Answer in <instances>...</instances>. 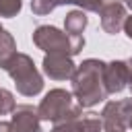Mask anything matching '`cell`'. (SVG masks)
<instances>
[{"label":"cell","instance_id":"1","mask_svg":"<svg viewBox=\"0 0 132 132\" xmlns=\"http://www.w3.org/2000/svg\"><path fill=\"white\" fill-rule=\"evenodd\" d=\"M103 68L105 62L95 58L82 60L76 66L70 82H72V95L80 107H93L107 99L109 93L103 82Z\"/></svg>","mask_w":132,"mask_h":132},{"label":"cell","instance_id":"2","mask_svg":"<svg viewBox=\"0 0 132 132\" xmlns=\"http://www.w3.org/2000/svg\"><path fill=\"white\" fill-rule=\"evenodd\" d=\"M31 37H33V43L45 54L76 56L85 47V37L82 35H68L66 31H60L54 25H39L33 31Z\"/></svg>","mask_w":132,"mask_h":132},{"label":"cell","instance_id":"3","mask_svg":"<svg viewBox=\"0 0 132 132\" xmlns=\"http://www.w3.org/2000/svg\"><path fill=\"white\" fill-rule=\"evenodd\" d=\"M37 113L41 120L60 124L66 120H76L82 116V107L74 101V95L66 89H52L45 93L41 103L37 105Z\"/></svg>","mask_w":132,"mask_h":132},{"label":"cell","instance_id":"4","mask_svg":"<svg viewBox=\"0 0 132 132\" xmlns=\"http://www.w3.org/2000/svg\"><path fill=\"white\" fill-rule=\"evenodd\" d=\"M8 72V76L14 80V87L21 95L25 97H35L43 91V76L39 74V70L35 68V62L31 56L16 52L14 58L8 62V66L4 68Z\"/></svg>","mask_w":132,"mask_h":132},{"label":"cell","instance_id":"5","mask_svg":"<svg viewBox=\"0 0 132 132\" xmlns=\"http://www.w3.org/2000/svg\"><path fill=\"white\" fill-rule=\"evenodd\" d=\"M132 116V97L120 101H107L101 111L103 132H126Z\"/></svg>","mask_w":132,"mask_h":132},{"label":"cell","instance_id":"6","mask_svg":"<svg viewBox=\"0 0 132 132\" xmlns=\"http://www.w3.org/2000/svg\"><path fill=\"white\" fill-rule=\"evenodd\" d=\"M99 16H101V29L107 35H116L122 31L124 21H126V4L122 0H103L101 8H99Z\"/></svg>","mask_w":132,"mask_h":132},{"label":"cell","instance_id":"7","mask_svg":"<svg viewBox=\"0 0 132 132\" xmlns=\"http://www.w3.org/2000/svg\"><path fill=\"white\" fill-rule=\"evenodd\" d=\"M103 82L109 95L122 93L130 82V64L124 60H111L103 68Z\"/></svg>","mask_w":132,"mask_h":132},{"label":"cell","instance_id":"8","mask_svg":"<svg viewBox=\"0 0 132 132\" xmlns=\"http://www.w3.org/2000/svg\"><path fill=\"white\" fill-rule=\"evenodd\" d=\"M41 66L45 76H50L52 80H70L76 70L72 56H66V54H45Z\"/></svg>","mask_w":132,"mask_h":132},{"label":"cell","instance_id":"9","mask_svg":"<svg viewBox=\"0 0 132 132\" xmlns=\"http://www.w3.org/2000/svg\"><path fill=\"white\" fill-rule=\"evenodd\" d=\"M41 118L33 105H16L10 118V132H39Z\"/></svg>","mask_w":132,"mask_h":132},{"label":"cell","instance_id":"10","mask_svg":"<svg viewBox=\"0 0 132 132\" xmlns=\"http://www.w3.org/2000/svg\"><path fill=\"white\" fill-rule=\"evenodd\" d=\"M103 0H31V10L37 16H45L62 4H76L87 12H99Z\"/></svg>","mask_w":132,"mask_h":132},{"label":"cell","instance_id":"11","mask_svg":"<svg viewBox=\"0 0 132 132\" xmlns=\"http://www.w3.org/2000/svg\"><path fill=\"white\" fill-rule=\"evenodd\" d=\"M87 10L78 8V10H70L66 16H64V29L68 35H82L85 27L89 25V16L85 14Z\"/></svg>","mask_w":132,"mask_h":132},{"label":"cell","instance_id":"12","mask_svg":"<svg viewBox=\"0 0 132 132\" xmlns=\"http://www.w3.org/2000/svg\"><path fill=\"white\" fill-rule=\"evenodd\" d=\"M14 54H16L14 37H12L6 29H2V31H0V68H2V70L8 66V62L14 58Z\"/></svg>","mask_w":132,"mask_h":132},{"label":"cell","instance_id":"13","mask_svg":"<svg viewBox=\"0 0 132 132\" xmlns=\"http://www.w3.org/2000/svg\"><path fill=\"white\" fill-rule=\"evenodd\" d=\"M80 132H103V122L99 113H85L80 118Z\"/></svg>","mask_w":132,"mask_h":132},{"label":"cell","instance_id":"14","mask_svg":"<svg viewBox=\"0 0 132 132\" xmlns=\"http://www.w3.org/2000/svg\"><path fill=\"white\" fill-rule=\"evenodd\" d=\"M21 8H23V0H0V16L4 19L16 16Z\"/></svg>","mask_w":132,"mask_h":132},{"label":"cell","instance_id":"15","mask_svg":"<svg viewBox=\"0 0 132 132\" xmlns=\"http://www.w3.org/2000/svg\"><path fill=\"white\" fill-rule=\"evenodd\" d=\"M14 107H16V99H14V95H12L8 89H2V87H0V116L12 113Z\"/></svg>","mask_w":132,"mask_h":132},{"label":"cell","instance_id":"16","mask_svg":"<svg viewBox=\"0 0 132 132\" xmlns=\"http://www.w3.org/2000/svg\"><path fill=\"white\" fill-rule=\"evenodd\" d=\"M124 33L128 35V39H132V16H126V21H124Z\"/></svg>","mask_w":132,"mask_h":132},{"label":"cell","instance_id":"17","mask_svg":"<svg viewBox=\"0 0 132 132\" xmlns=\"http://www.w3.org/2000/svg\"><path fill=\"white\" fill-rule=\"evenodd\" d=\"M0 132H10V122H2L0 120Z\"/></svg>","mask_w":132,"mask_h":132},{"label":"cell","instance_id":"18","mask_svg":"<svg viewBox=\"0 0 132 132\" xmlns=\"http://www.w3.org/2000/svg\"><path fill=\"white\" fill-rule=\"evenodd\" d=\"M124 2H126V6H128V8L132 10V0H124Z\"/></svg>","mask_w":132,"mask_h":132},{"label":"cell","instance_id":"19","mask_svg":"<svg viewBox=\"0 0 132 132\" xmlns=\"http://www.w3.org/2000/svg\"><path fill=\"white\" fill-rule=\"evenodd\" d=\"M128 87H130V91H132V68H130V82H128Z\"/></svg>","mask_w":132,"mask_h":132},{"label":"cell","instance_id":"20","mask_svg":"<svg viewBox=\"0 0 132 132\" xmlns=\"http://www.w3.org/2000/svg\"><path fill=\"white\" fill-rule=\"evenodd\" d=\"M128 128H132V116H130V122H128Z\"/></svg>","mask_w":132,"mask_h":132},{"label":"cell","instance_id":"21","mask_svg":"<svg viewBox=\"0 0 132 132\" xmlns=\"http://www.w3.org/2000/svg\"><path fill=\"white\" fill-rule=\"evenodd\" d=\"M128 64H130V68H132V58H130V62H128Z\"/></svg>","mask_w":132,"mask_h":132},{"label":"cell","instance_id":"22","mask_svg":"<svg viewBox=\"0 0 132 132\" xmlns=\"http://www.w3.org/2000/svg\"><path fill=\"white\" fill-rule=\"evenodd\" d=\"M50 132H56V130H54V128H52V130H50Z\"/></svg>","mask_w":132,"mask_h":132},{"label":"cell","instance_id":"23","mask_svg":"<svg viewBox=\"0 0 132 132\" xmlns=\"http://www.w3.org/2000/svg\"><path fill=\"white\" fill-rule=\"evenodd\" d=\"M0 31H2V25H0Z\"/></svg>","mask_w":132,"mask_h":132},{"label":"cell","instance_id":"24","mask_svg":"<svg viewBox=\"0 0 132 132\" xmlns=\"http://www.w3.org/2000/svg\"><path fill=\"white\" fill-rule=\"evenodd\" d=\"M39 132H41V130H39Z\"/></svg>","mask_w":132,"mask_h":132}]
</instances>
